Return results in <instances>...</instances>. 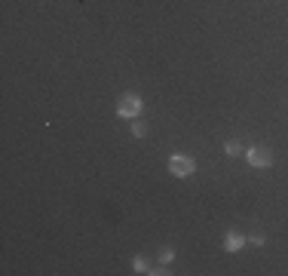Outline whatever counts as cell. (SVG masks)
Segmentation results:
<instances>
[{
    "label": "cell",
    "instance_id": "obj_1",
    "mask_svg": "<svg viewBox=\"0 0 288 276\" xmlns=\"http://www.w3.org/2000/svg\"><path fill=\"white\" fill-rule=\"evenodd\" d=\"M141 111H144V101H141V95H135V92H126V95H120V101H117V114H120V117H126V120H135V117H141Z\"/></svg>",
    "mask_w": 288,
    "mask_h": 276
},
{
    "label": "cell",
    "instance_id": "obj_2",
    "mask_svg": "<svg viewBox=\"0 0 288 276\" xmlns=\"http://www.w3.org/2000/svg\"><path fill=\"white\" fill-rule=\"evenodd\" d=\"M169 172H172L175 178H187V175L196 172V160L187 157V154H172V157H169Z\"/></svg>",
    "mask_w": 288,
    "mask_h": 276
},
{
    "label": "cell",
    "instance_id": "obj_3",
    "mask_svg": "<svg viewBox=\"0 0 288 276\" xmlns=\"http://www.w3.org/2000/svg\"><path fill=\"white\" fill-rule=\"evenodd\" d=\"M246 157H249V163H252L255 169H267V166H273V154H270V147H264V144L249 147Z\"/></svg>",
    "mask_w": 288,
    "mask_h": 276
},
{
    "label": "cell",
    "instance_id": "obj_4",
    "mask_svg": "<svg viewBox=\"0 0 288 276\" xmlns=\"http://www.w3.org/2000/svg\"><path fill=\"white\" fill-rule=\"evenodd\" d=\"M246 243H249V240H246L242 233H236V230H230V233L224 237V249H227V252H239V249H246Z\"/></svg>",
    "mask_w": 288,
    "mask_h": 276
},
{
    "label": "cell",
    "instance_id": "obj_5",
    "mask_svg": "<svg viewBox=\"0 0 288 276\" xmlns=\"http://www.w3.org/2000/svg\"><path fill=\"white\" fill-rule=\"evenodd\" d=\"M224 154H227V157H239V154H242V144H239L236 138H230V141L224 144Z\"/></svg>",
    "mask_w": 288,
    "mask_h": 276
},
{
    "label": "cell",
    "instance_id": "obj_6",
    "mask_svg": "<svg viewBox=\"0 0 288 276\" xmlns=\"http://www.w3.org/2000/svg\"><path fill=\"white\" fill-rule=\"evenodd\" d=\"M132 267H135V273H150V264H147V258H141V255H135Z\"/></svg>",
    "mask_w": 288,
    "mask_h": 276
},
{
    "label": "cell",
    "instance_id": "obj_7",
    "mask_svg": "<svg viewBox=\"0 0 288 276\" xmlns=\"http://www.w3.org/2000/svg\"><path fill=\"white\" fill-rule=\"evenodd\" d=\"M132 135H135V138H144V135H147V126H144V123H132Z\"/></svg>",
    "mask_w": 288,
    "mask_h": 276
},
{
    "label": "cell",
    "instance_id": "obj_8",
    "mask_svg": "<svg viewBox=\"0 0 288 276\" xmlns=\"http://www.w3.org/2000/svg\"><path fill=\"white\" fill-rule=\"evenodd\" d=\"M172 261H175V252L172 249H163L160 252V264H172Z\"/></svg>",
    "mask_w": 288,
    "mask_h": 276
},
{
    "label": "cell",
    "instance_id": "obj_9",
    "mask_svg": "<svg viewBox=\"0 0 288 276\" xmlns=\"http://www.w3.org/2000/svg\"><path fill=\"white\" fill-rule=\"evenodd\" d=\"M249 240V246H264V237L261 233H252V237H246Z\"/></svg>",
    "mask_w": 288,
    "mask_h": 276
}]
</instances>
